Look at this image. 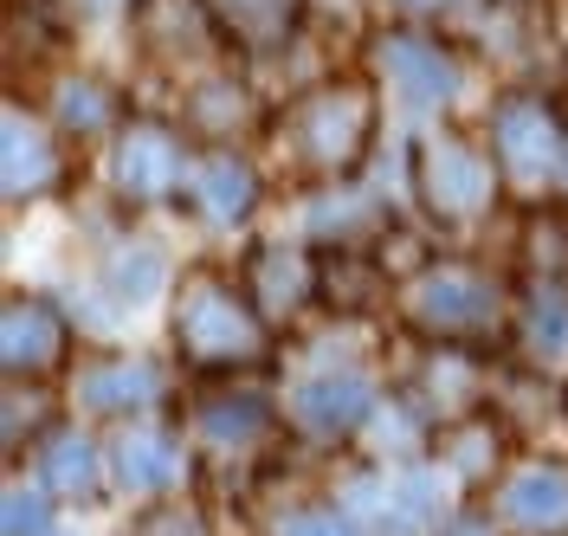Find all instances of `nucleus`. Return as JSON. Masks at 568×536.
I'll use <instances>...</instances> for the list:
<instances>
[{
    "label": "nucleus",
    "mask_w": 568,
    "mask_h": 536,
    "mask_svg": "<svg viewBox=\"0 0 568 536\" xmlns=\"http://www.w3.org/2000/svg\"><path fill=\"white\" fill-rule=\"evenodd\" d=\"M362 414H368V388H362L355 375H317V382L297 388V421H304L311 433H323V439L355 433Z\"/></svg>",
    "instance_id": "nucleus-3"
},
{
    "label": "nucleus",
    "mask_w": 568,
    "mask_h": 536,
    "mask_svg": "<svg viewBox=\"0 0 568 536\" xmlns=\"http://www.w3.org/2000/svg\"><path fill=\"white\" fill-rule=\"evenodd\" d=\"M504 517L524 530H568V472L562 465H530L504 485Z\"/></svg>",
    "instance_id": "nucleus-2"
},
{
    "label": "nucleus",
    "mask_w": 568,
    "mask_h": 536,
    "mask_svg": "<svg viewBox=\"0 0 568 536\" xmlns=\"http://www.w3.org/2000/svg\"><path fill=\"white\" fill-rule=\"evenodd\" d=\"M59 350H65V323L52 317L45 304H33V297H13V311H7V368L13 375L52 368Z\"/></svg>",
    "instance_id": "nucleus-4"
},
{
    "label": "nucleus",
    "mask_w": 568,
    "mask_h": 536,
    "mask_svg": "<svg viewBox=\"0 0 568 536\" xmlns=\"http://www.w3.org/2000/svg\"><path fill=\"white\" fill-rule=\"evenodd\" d=\"M284 536H355V524H343L336 510H304V517H297Z\"/></svg>",
    "instance_id": "nucleus-9"
},
{
    "label": "nucleus",
    "mask_w": 568,
    "mask_h": 536,
    "mask_svg": "<svg viewBox=\"0 0 568 536\" xmlns=\"http://www.w3.org/2000/svg\"><path fill=\"white\" fill-rule=\"evenodd\" d=\"M201 175H207V194H213V214L220 220H240L252 208V194H258V181H252V169L240 155H213Z\"/></svg>",
    "instance_id": "nucleus-7"
},
{
    "label": "nucleus",
    "mask_w": 568,
    "mask_h": 536,
    "mask_svg": "<svg viewBox=\"0 0 568 536\" xmlns=\"http://www.w3.org/2000/svg\"><path fill=\"white\" fill-rule=\"evenodd\" d=\"M84 401L104 407V414H136V407L155 401V368L149 362H104V368H91Z\"/></svg>",
    "instance_id": "nucleus-5"
},
{
    "label": "nucleus",
    "mask_w": 568,
    "mask_h": 536,
    "mask_svg": "<svg viewBox=\"0 0 568 536\" xmlns=\"http://www.w3.org/2000/svg\"><path fill=\"white\" fill-rule=\"evenodd\" d=\"M7 536H52V492H13L7 498Z\"/></svg>",
    "instance_id": "nucleus-8"
},
{
    "label": "nucleus",
    "mask_w": 568,
    "mask_h": 536,
    "mask_svg": "<svg viewBox=\"0 0 568 536\" xmlns=\"http://www.w3.org/2000/svg\"><path fill=\"white\" fill-rule=\"evenodd\" d=\"M39 485L59 498H91L98 492V446L91 439H52V453L39 465Z\"/></svg>",
    "instance_id": "nucleus-6"
},
{
    "label": "nucleus",
    "mask_w": 568,
    "mask_h": 536,
    "mask_svg": "<svg viewBox=\"0 0 568 536\" xmlns=\"http://www.w3.org/2000/svg\"><path fill=\"white\" fill-rule=\"evenodd\" d=\"M181 336H187L194 362H240L246 350H258V317L233 291L201 285L187 297V311H181Z\"/></svg>",
    "instance_id": "nucleus-1"
}]
</instances>
